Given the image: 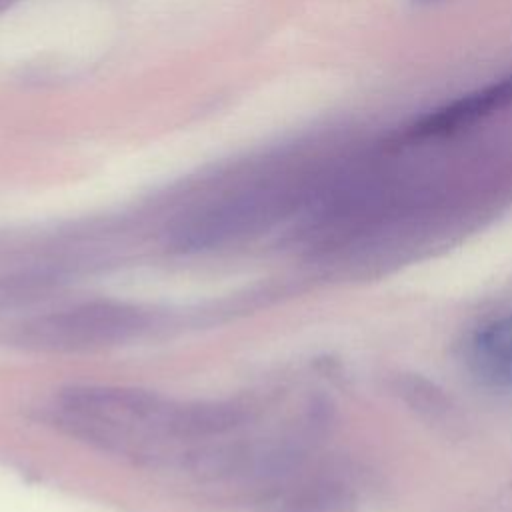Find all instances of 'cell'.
<instances>
[{
	"label": "cell",
	"mask_w": 512,
	"mask_h": 512,
	"mask_svg": "<svg viewBox=\"0 0 512 512\" xmlns=\"http://www.w3.org/2000/svg\"><path fill=\"white\" fill-rule=\"evenodd\" d=\"M148 322L142 308L118 300H90L36 318L24 338L42 350L78 352L124 342Z\"/></svg>",
	"instance_id": "cell-1"
},
{
	"label": "cell",
	"mask_w": 512,
	"mask_h": 512,
	"mask_svg": "<svg viewBox=\"0 0 512 512\" xmlns=\"http://www.w3.org/2000/svg\"><path fill=\"white\" fill-rule=\"evenodd\" d=\"M468 368L490 390H512V314L482 324L468 342Z\"/></svg>",
	"instance_id": "cell-2"
},
{
	"label": "cell",
	"mask_w": 512,
	"mask_h": 512,
	"mask_svg": "<svg viewBox=\"0 0 512 512\" xmlns=\"http://www.w3.org/2000/svg\"><path fill=\"white\" fill-rule=\"evenodd\" d=\"M512 102V76L504 78L496 84H490L482 90L466 94L444 108L436 110L434 114L424 116L414 124L412 132L416 136H442L456 132L464 126L474 124L476 120L492 114L494 110Z\"/></svg>",
	"instance_id": "cell-3"
}]
</instances>
